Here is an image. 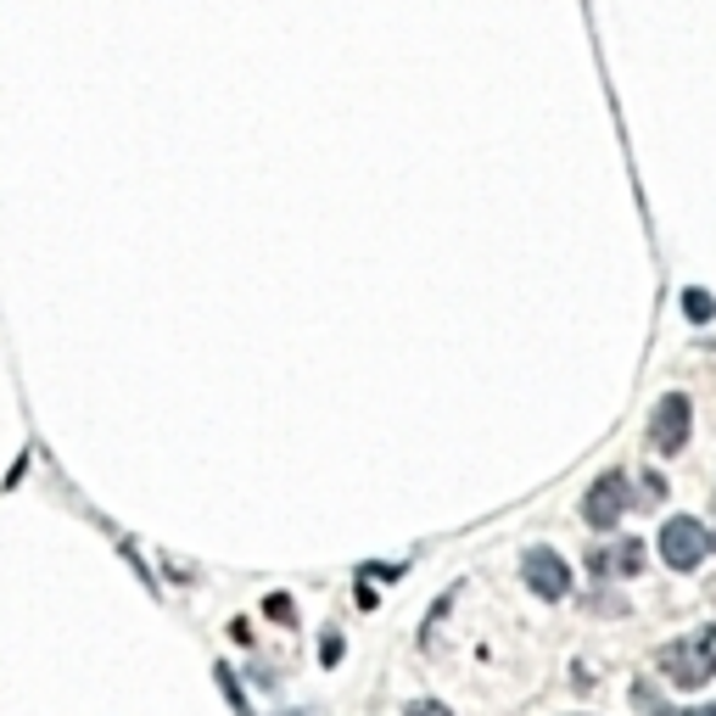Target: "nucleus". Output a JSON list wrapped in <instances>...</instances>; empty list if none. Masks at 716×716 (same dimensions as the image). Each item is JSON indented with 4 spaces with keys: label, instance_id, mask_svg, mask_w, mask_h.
Listing matches in <instances>:
<instances>
[{
    "label": "nucleus",
    "instance_id": "obj_10",
    "mask_svg": "<svg viewBox=\"0 0 716 716\" xmlns=\"http://www.w3.org/2000/svg\"><path fill=\"white\" fill-rule=\"evenodd\" d=\"M403 716H454V711H448L443 700H414V705H409Z\"/></svg>",
    "mask_w": 716,
    "mask_h": 716
},
{
    "label": "nucleus",
    "instance_id": "obj_12",
    "mask_svg": "<svg viewBox=\"0 0 716 716\" xmlns=\"http://www.w3.org/2000/svg\"><path fill=\"white\" fill-rule=\"evenodd\" d=\"M644 493H649V498H666V476H644Z\"/></svg>",
    "mask_w": 716,
    "mask_h": 716
},
{
    "label": "nucleus",
    "instance_id": "obj_2",
    "mask_svg": "<svg viewBox=\"0 0 716 716\" xmlns=\"http://www.w3.org/2000/svg\"><path fill=\"white\" fill-rule=\"evenodd\" d=\"M689 432H694V403L683 392H666L655 409H649V448L655 454H683L689 448Z\"/></svg>",
    "mask_w": 716,
    "mask_h": 716
},
{
    "label": "nucleus",
    "instance_id": "obj_4",
    "mask_svg": "<svg viewBox=\"0 0 716 716\" xmlns=\"http://www.w3.org/2000/svg\"><path fill=\"white\" fill-rule=\"evenodd\" d=\"M520 583H527L538 599H565L571 594V565L560 560V549L532 543L527 554H520Z\"/></svg>",
    "mask_w": 716,
    "mask_h": 716
},
{
    "label": "nucleus",
    "instance_id": "obj_11",
    "mask_svg": "<svg viewBox=\"0 0 716 716\" xmlns=\"http://www.w3.org/2000/svg\"><path fill=\"white\" fill-rule=\"evenodd\" d=\"M633 705H638V711H649V716H666V705H660V700H655V694H649L644 683L633 689Z\"/></svg>",
    "mask_w": 716,
    "mask_h": 716
},
{
    "label": "nucleus",
    "instance_id": "obj_6",
    "mask_svg": "<svg viewBox=\"0 0 716 716\" xmlns=\"http://www.w3.org/2000/svg\"><path fill=\"white\" fill-rule=\"evenodd\" d=\"M683 314H689V325H711L716 319V297L700 292V285H689V292H683Z\"/></svg>",
    "mask_w": 716,
    "mask_h": 716
},
{
    "label": "nucleus",
    "instance_id": "obj_7",
    "mask_svg": "<svg viewBox=\"0 0 716 716\" xmlns=\"http://www.w3.org/2000/svg\"><path fill=\"white\" fill-rule=\"evenodd\" d=\"M263 610L274 615V622H292V627H297V605L285 599V594H269V599H263Z\"/></svg>",
    "mask_w": 716,
    "mask_h": 716
},
{
    "label": "nucleus",
    "instance_id": "obj_1",
    "mask_svg": "<svg viewBox=\"0 0 716 716\" xmlns=\"http://www.w3.org/2000/svg\"><path fill=\"white\" fill-rule=\"evenodd\" d=\"M660 672L666 683H678V689H700L716 678V627H700L689 638H672L660 649Z\"/></svg>",
    "mask_w": 716,
    "mask_h": 716
},
{
    "label": "nucleus",
    "instance_id": "obj_13",
    "mask_svg": "<svg viewBox=\"0 0 716 716\" xmlns=\"http://www.w3.org/2000/svg\"><path fill=\"white\" fill-rule=\"evenodd\" d=\"M683 716H716V705H700V711H683Z\"/></svg>",
    "mask_w": 716,
    "mask_h": 716
},
{
    "label": "nucleus",
    "instance_id": "obj_9",
    "mask_svg": "<svg viewBox=\"0 0 716 716\" xmlns=\"http://www.w3.org/2000/svg\"><path fill=\"white\" fill-rule=\"evenodd\" d=\"M219 683H224V694H230V705H235V711H242V716H253V711H247V694L235 689V678L224 672V666H219Z\"/></svg>",
    "mask_w": 716,
    "mask_h": 716
},
{
    "label": "nucleus",
    "instance_id": "obj_5",
    "mask_svg": "<svg viewBox=\"0 0 716 716\" xmlns=\"http://www.w3.org/2000/svg\"><path fill=\"white\" fill-rule=\"evenodd\" d=\"M627 504H633V498H627V476H622V470H605L599 482L588 488V498H583V520H588L594 532H610L615 520L627 515Z\"/></svg>",
    "mask_w": 716,
    "mask_h": 716
},
{
    "label": "nucleus",
    "instance_id": "obj_3",
    "mask_svg": "<svg viewBox=\"0 0 716 716\" xmlns=\"http://www.w3.org/2000/svg\"><path fill=\"white\" fill-rule=\"evenodd\" d=\"M655 549H660V560L672 565V571H694L705 554H711V532L700 527L694 515H672L660 527V538H655Z\"/></svg>",
    "mask_w": 716,
    "mask_h": 716
},
{
    "label": "nucleus",
    "instance_id": "obj_8",
    "mask_svg": "<svg viewBox=\"0 0 716 716\" xmlns=\"http://www.w3.org/2000/svg\"><path fill=\"white\" fill-rule=\"evenodd\" d=\"M342 655H348V644H342V633H325V638H319V660H325V666H337Z\"/></svg>",
    "mask_w": 716,
    "mask_h": 716
},
{
    "label": "nucleus",
    "instance_id": "obj_14",
    "mask_svg": "<svg viewBox=\"0 0 716 716\" xmlns=\"http://www.w3.org/2000/svg\"><path fill=\"white\" fill-rule=\"evenodd\" d=\"M711 549H716V538H711Z\"/></svg>",
    "mask_w": 716,
    "mask_h": 716
}]
</instances>
